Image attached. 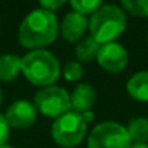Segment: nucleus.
Listing matches in <instances>:
<instances>
[{
    "mask_svg": "<svg viewBox=\"0 0 148 148\" xmlns=\"http://www.w3.org/2000/svg\"><path fill=\"white\" fill-rule=\"evenodd\" d=\"M60 32V23L55 13L36 8L31 10L19 25L18 41L19 44L29 49H45L51 45Z\"/></svg>",
    "mask_w": 148,
    "mask_h": 148,
    "instance_id": "f257e3e1",
    "label": "nucleus"
},
{
    "mask_svg": "<svg viewBox=\"0 0 148 148\" xmlns=\"http://www.w3.org/2000/svg\"><path fill=\"white\" fill-rule=\"evenodd\" d=\"M22 74L36 87L54 86L61 76L58 58L48 49H34L22 57Z\"/></svg>",
    "mask_w": 148,
    "mask_h": 148,
    "instance_id": "f03ea898",
    "label": "nucleus"
},
{
    "mask_svg": "<svg viewBox=\"0 0 148 148\" xmlns=\"http://www.w3.org/2000/svg\"><path fill=\"white\" fill-rule=\"evenodd\" d=\"M128 19L118 5H103L89 19V32L100 45L115 42L126 29Z\"/></svg>",
    "mask_w": 148,
    "mask_h": 148,
    "instance_id": "7ed1b4c3",
    "label": "nucleus"
},
{
    "mask_svg": "<svg viewBox=\"0 0 148 148\" xmlns=\"http://www.w3.org/2000/svg\"><path fill=\"white\" fill-rule=\"evenodd\" d=\"M87 134V123L82 113L70 110L54 119L51 125V136L54 142L64 148H74L83 142Z\"/></svg>",
    "mask_w": 148,
    "mask_h": 148,
    "instance_id": "20e7f679",
    "label": "nucleus"
},
{
    "mask_svg": "<svg viewBox=\"0 0 148 148\" xmlns=\"http://www.w3.org/2000/svg\"><path fill=\"white\" fill-rule=\"evenodd\" d=\"M126 126L115 121L97 123L87 138V148H131Z\"/></svg>",
    "mask_w": 148,
    "mask_h": 148,
    "instance_id": "39448f33",
    "label": "nucleus"
},
{
    "mask_svg": "<svg viewBox=\"0 0 148 148\" xmlns=\"http://www.w3.org/2000/svg\"><path fill=\"white\" fill-rule=\"evenodd\" d=\"M34 105L41 115L52 119H57L71 110L70 93L64 87L55 84L39 89L34 97Z\"/></svg>",
    "mask_w": 148,
    "mask_h": 148,
    "instance_id": "423d86ee",
    "label": "nucleus"
},
{
    "mask_svg": "<svg viewBox=\"0 0 148 148\" xmlns=\"http://www.w3.org/2000/svg\"><path fill=\"white\" fill-rule=\"evenodd\" d=\"M96 61L99 67L103 68L106 73L118 74L126 68L129 62V55H128L126 48L122 44L115 41V42H109L100 47Z\"/></svg>",
    "mask_w": 148,
    "mask_h": 148,
    "instance_id": "0eeeda50",
    "label": "nucleus"
},
{
    "mask_svg": "<svg viewBox=\"0 0 148 148\" xmlns=\"http://www.w3.org/2000/svg\"><path fill=\"white\" fill-rule=\"evenodd\" d=\"M38 116V110L34 102L21 99L15 100L5 112V119L13 129H28L31 128Z\"/></svg>",
    "mask_w": 148,
    "mask_h": 148,
    "instance_id": "6e6552de",
    "label": "nucleus"
},
{
    "mask_svg": "<svg viewBox=\"0 0 148 148\" xmlns=\"http://www.w3.org/2000/svg\"><path fill=\"white\" fill-rule=\"evenodd\" d=\"M89 31V19L77 12H68L60 22V34L67 42H80Z\"/></svg>",
    "mask_w": 148,
    "mask_h": 148,
    "instance_id": "1a4fd4ad",
    "label": "nucleus"
},
{
    "mask_svg": "<svg viewBox=\"0 0 148 148\" xmlns=\"http://www.w3.org/2000/svg\"><path fill=\"white\" fill-rule=\"evenodd\" d=\"M96 97L97 95L93 86L87 83H79L70 95L71 109L77 113H84L87 110H92L96 103Z\"/></svg>",
    "mask_w": 148,
    "mask_h": 148,
    "instance_id": "9d476101",
    "label": "nucleus"
},
{
    "mask_svg": "<svg viewBox=\"0 0 148 148\" xmlns=\"http://www.w3.org/2000/svg\"><path fill=\"white\" fill-rule=\"evenodd\" d=\"M126 93L136 102H148V70L136 71L128 79Z\"/></svg>",
    "mask_w": 148,
    "mask_h": 148,
    "instance_id": "9b49d317",
    "label": "nucleus"
},
{
    "mask_svg": "<svg viewBox=\"0 0 148 148\" xmlns=\"http://www.w3.org/2000/svg\"><path fill=\"white\" fill-rule=\"evenodd\" d=\"M22 73V57L16 54L0 55V83H10Z\"/></svg>",
    "mask_w": 148,
    "mask_h": 148,
    "instance_id": "f8f14e48",
    "label": "nucleus"
},
{
    "mask_svg": "<svg viewBox=\"0 0 148 148\" xmlns=\"http://www.w3.org/2000/svg\"><path fill=\"white\" fill-rule=\"evenodd\" d=\"M100 47L102 45L89 35V36H84L80 42H77L74 54H76V58L79 62H92L93 60L97 58Z\"/></svg>",
    "mask_w": 148,
    "mask_h": 148,
    "instance_id": "ddd939ff",
    "label": "nucleus"
},
{
    "mask_svg": "<svg viewBox=\"0 0 148 148\" xmlns=\"http://www.w3.org/2000/svg\"><path fill=\"white\" fill-rule=\"evenodd\" d=\"M126 131L132 144H148V118L138 116L131 119Z\"/></svg>",
    "mask_w": 148,
    "mask_h": 148,
    "instance_id": "4468645a",
    "label": "nucleus"
},
{
    "mask_svg": "<svg viewBox=\"0 0 148 148\" xmlns=\"http://www.w3.org/2000/svg\"><path fill=\"white\" fill-rule=\"evenodd\" d=\"M121 8L134 18H148V0H122Z\"/></svg>",
    "mask_w": 148,
    "mask_h": 148,
    "instance_id": "2eb2a0df",
    "label": "nucleus"
},
{
    "mask_svg": "<svg viewBox=\"0 0 148 148\" xmlns=\"http://www.w3.org/2000/svg\"><path fill=\"white\" fill-rule=\"evenodd\" d=\"M105 3L100 0H73L70 2V8L83 16H92L95 12H97Z\"/></svg>",
    "mask_w": 148,
    "mask_h": 148,
    "instance_id": "dca6fc26",
    "label": "nucleus"
},
{
    "mask_svg": "<svg viewBox=\"0 0 148 148\" xmlns=\"http://www.w3.org/2000/svg\"><path fill=\"white\" fill-rule=\"evenodd\" d=\"M61 71L67 82H80L84 76L83 65L79 61H68Z\"/></svg>",
    "mask_w": 148,
    "mask_h": 148,
    "instance_id": "f3484780",
    "label": "nucleus"
},
{
    "mask_svg": "<svg viewBox=\"0 0 148 148\" xmlns=\"http://www.w3.org/2000/svg\"><path fill=\"white\" fill-rule=\"evenodd\" d=\"M9 135H10V126H9V123L6 122L5 115L0 113V147L5 145V144L8 142Z\"/></svg>",
    "mask_w": 148,
    "mask_h": 148,
    "instance_id": "a211bd4d",
    "label": "nucleus"
},
{
    "mask_svg": "<svg viewBox=\"0 0 148 148\" xmlns=\"http://www.w3.org/2000/svg\"><path fill=\"white\" fill-rule=\"evenodd\" d=\"M65 5L64 0H42L39 3V8L44 9V10H48V12H52L55 13L58 9H61L62 6Z\"/></svg>",
    "mask_w": 148,
    "mask_h": 148,
    "instance_id": "6ab92c4d",
    "label": "nucleus"
},
{
    "mask_svg": "<svg viewBox=\"0 0 148 148\" xmlns=\"http://www.w3.org/2000/svg\"><path fill=\"white\" fill-rule=\"evenodd\" d=\"M82 116H83L84 122L89 125V123H90V122H93V119H95V112H93V110H87V112L82 113Z\"/></svg>",
    "mask_w": 148,
    "mask_h": 148,
    "instance_id": "aec40b11",
    "label": "nucleus"
},
{
    "mask_svg": "<svg viewBox=\"0 0 148 148\" xmlns=\"http://www.w3.org/2000/svg\"><path fill=\"white\" fill-rule=\"evenodd\" d=\"M131 148H148V144H132Z\"/></svg>",
    "mask_w": 148,
    "mask_h": 148,
    "instance_id": "412c9836",
    "label": "nucleus"
},
{
    "mask_svg": "<svg viewBox=\"0 0 148 148\" xmlns=\"http://www.w3.org/2000/svg\"><path fill=\"white\" fill-rule=\"evenodd\" d=\"M2 103H3V92L0 89V106H2Z\"/></svg>",
    "mask_w": 148,
    "mask_h": 148,
    "instance_id": "4be33fe9",
    "label": "nucleus"
},
{
    "mask_svg": "<svg viewBox=\"0 0 148 148\" xmlns=\"http://www.w3.org/2000/svg\"><path fill=\"white\" fill-rule=\"evenodd\" d=\"M0 148H13V147H12V145H8V144H5V145H2Z\"/></svg>",
    "mask_w": 148,
    "mask_h": 148,
    "instance_id": "5701e85b",
    "label": "nucleus"
},
{
    "mask_svg": "<svg viewBox=\"0 0 148 148\" xmlns=\"http://www.w3.org/2000/svg\"><path fill=\"white\" fill-rule=\"evenodd\" d=\"M147 41H148V35H147Z\"/></svg>",
    "mask_w": 148,
    "mask_h": 148,
    "instance_id": "b1692460",
    "label": "nucleus"
}]
</instances>
